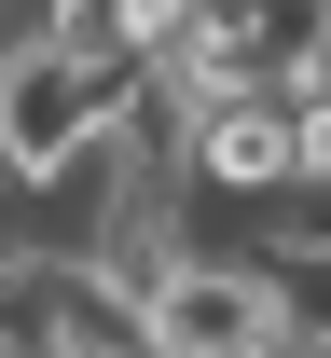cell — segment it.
Here are the masks:
<instances>
[{"label":"cell","mask_w":331,"mask_h":358,"mask_svg":"<svg viewBox=\"0 0 331 358\" xmlns=\"http://www.w3.org/2000/svg\"><path fill=\"white\" fill-rule=\"evenodd\" d=\"M55 28L83 55H111V69H152V55L193 42V0H55Z\"/></svg>","instance_id":"4"},{"label":"cell","mask_w":331,"mask_h":358,"mask_svg":"<svg viewBox=\"0 0 331 358\" xmlns=\"http://www.w3.org/2000/svg\"><path fill=\"white\" fill-rule=\"evenodd\" d=\"M125 83H139V69L83 55L69 28H28V42H14V69H0V179H28V193L83 179V152L125 124Z\"/></svg>","instance_id":"1"},{"label":"cell","mask_w":331,"mask_h":358,"mask_svg":"<svg viewBox=\"0 0 331 358\" xmlns=\"http://www.w3.org/2000/svg\"><path fill=\"white\" fill-rule=\"evenodd\" d=\"M193 179L207 193H290L304 179V96L290 83H235L193 110Z\"/></svg>","instance_id":"3"},{"label":"cell","mask_w":331,"mask_h":358,"mask_svg":"<svg viewBox=\"0 0 331 358\" xmlns=\"http://www.w3.org/2000/svg\"><path fill=\"white\" fill-rule=\"evenodd\" d=\"M0 303H14V248H0Z\"/></svg>","instance_id":"6"},{"label":"cell","mask_w":331,"mask_h":358,"mask_svg":"<svg viewBox=\"0 0 331 358\" xmlns=\"http://www.w3.org/2000/svg\"><path fill=\"white\" fill-rule=\"evenodd\" d=\"M0 69H14V42H0Z\"/></svg>","instance_id":"8"},{"label":"cell","mask_w":331,"mask_h":358,"mask_svg":"<svg viewBox=\"0 0 331 358\" xmlns=\"http://www.w3.org/2000/svg\"><path fill=\"white\" fill-rule=\"evenodd\" d=\"M139 331H152V358H304L290 345V275L193 262V248H166L139 275Z\"/></svg>","instance_id":"2"},{"label":"cell","mask_w":331,"mask_h":358,"mask_svg":"<svg viewBox=\"0 0 331 358\" xmlns=\"http://www.w3.org/2000/svg\"><path fill=\"white\" fill-rule=\"evenodd\" d=\"M290 96H304V179L331 193V83H290Z\"/></svg>","instance_id":"5"},{"label":"cell","mask_w":331,"mask_h":358,"mask_svg":"<svg viewBox=\"0 0 331 358\" xmlns=\"http://www.w3.org/2000/svg\"><path fill=\"white\" fill-rule=\"evenodd\" d=\"M14 14H42V28H55V0H14Z\"/></svg>","instance_id":"7"}]
</instances>
